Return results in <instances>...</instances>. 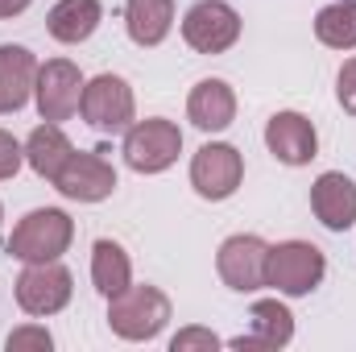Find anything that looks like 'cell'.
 Here are the masks:
<instances>
[{"label":"cell","instance_id":"d6986e66","mask_svg":"<svg viewBox=\"0 0 356 352\" xmlns=\"http://www.w3.org/2000/svg\"><path fill=\"white\" fill-rule=\"evenodd\" d=\"M175 25V0H129L124 29L137 46H162Z\"/></svg>","mask_w":356,"mask_h":352},{"label":"cell","instance_id":"30bf717a","mask_svg":"<svg viewBox=\"0 0 356 352\" xmlns=\"http://www.w3.org/2000/svg\"><path fill=\"white\" fill-rule=\"evenodd\" d=\"M266 257L269 245L253 232H241V237H228L216 253V269L224 278L228 290H241V294H253L266 286Z\"/></svg>","mask_w":356,"mask_h":352},{"label":"cell","instance_id":"9c48e42d","mask_svg":"<svg viewBox=\"0 0 356 352\" xmlns=\"http://www.w3.org/2000/svg\"><path fill=\"white\" fill-rule=\"evenodd\" d=\"M241 178H245V158H241V150H232V145H224V141H207V145L191 158V186H195L203 199H211V203L236 195Z\"/></svg>","mask_w":356,"mask_h":352},{"label":"cell","instance_id":"7a4b0ae2","mask_svg":"<svg viewBox=\"0 0 356 352\" xmlns=\"http://www.w3.org/2000/svg\"><path fill=\"white\" fill-rule=\"evenodd\" d=\"M170 323V298L158 290V286H124L120 294L108 298V328L120 336V340H154L162 336V328Z\"/></svg>","mask_w":356,"mask_h":352},{"label":"cell","instance_id":"7402d4cb","mask_svg":"<svg viewBox=\"0 0 356 352\" xmlns=\"http://www.w3.org/2000/svg\"><path fill=\"white\" fill-rule=\"evenodd\" d=\"M4 344H8V352H21V349H42V352H46L54 340H50V332H46V328H38V323H25V328H13Z\"/></svg>","mask_w":356,"mask_h":352},{"label":"cell","instance_id":"5b68a950","mask_svg":"<svg viewBox=\"0 0 356 352\" xmlns=\"http://www.w3.org/2000/svg\"><path fill=\"white\" fill-rule=\"evenodd\" d=\"M75 294V278L71 269L58 262H29L17 278V307L33 319L58 315Z\"/></svg>","mask_w":356,"mask_h":352},{"label":"cell","instance_id":"44dd1931","mask_svg":"<svg viewBox=\"0 0 356 352\" xmlns=\"http://www.w3.org/2000/svg\"><path fill=\"white\" fill-rule=\"evenodd\" d=\"M315 38L332 50H353L356 46V0H336L319 8L315 17Z\"/></svg>","mask_w":356,"mask_h":352},{"label":"cell","instance_id":"cb8c5ba5","mask_svg":"<svg viewBox=\"0 0 356 352\" xmlns=\"http://www.w3.org/2000/svg\"><path fill=\"white\" fill-rule=\"evenodd\" d=\"M21 162H25V145H17V137L0 129V182L17 175V170H21Z\"/></svg>","mask_w":356,"mask_h":352},{"label":"cell","instance_id":"e0dca14e","mask_svg":"<svg viewBox=\"0 0 356 352\" xmlns=\"http://www.w3.org/2000/svg\"><path fill=\"white\" fill-rule=\"evenodd\" d=\"M99 21H104V4H99V0H58V4L46 13V29H50V38L63 42V46L88 42L91 33L99 29Z\"/></svg>","mask_w":356,"mask_h":352},{"label":"cell","instance_id":"7c38bea8","mask_svg":"<svg viewBox=\"0 0 356 352\" xmlns=\"http://www.w3.org/2000/svg\"><path fill=\"white\" fill-rule=\"evenodd\" d=\"M266 145L282 166H307L319 150V133L302 112H273L266 125Z\"/></svg>","mask_w":356,"mask_h":352},{"label":"cell","instance_id":"603a6c76","mask_svg":"<svg viewBox=\"0 0 356 352\" xmlns=\"http://www.w3.org/2000/svg\"><path fill=\"white\" fill-rule=\"evenodd\" d=\"M186 349H220V336L207 332V328H182L175 340H170V352H186Z\"/></svg>","mask_w":356,"mask_h":352},{"label":"cell","instance_id":"6da1fadb","mask_svg":"<svg viewBox=\"0 0 356 352\" xmlns=\"http://www.w3.org/2000/svg\"><path fill=\"white\" fill-rule=\"evenodd\" d=\"M75 241V220L63 207H38L17 220L13 237L4 241V253L17 262H58Z\"/></svg>","mask_w":356,"mask_h":352},{"label":"cell","instance_id":"8992f818","mask_svg":"<svg viewBox=\"0 0 356 352\" xmlns=\"http://www.w3.org/2000/svg\"><path fill=\"white\" fill-rule=\"evenodd\" d=\"M79 112L95 133H124L137 116V99H133V88L120 79V75H95L91 83H83V95H79Z\"/></svg>","mask_w":356,"mask_h":352},{"label":"cell","instance_id":"ffe728a7","mask_svg":"<svg viewBox=\"0 0 356 352\" xmlns=\"http://www.w3.org/2000/svg\"><path fill=\"white\" fill-rule=\"evenodd\" d=\"M91 282H95V290H99L104 298L120 294V290L133 282V262H129V253H124L116 241H108V237L91 245Z\"/></svg>","mask_w":356,"mask_h":352},{"label":"cell","instance_id":"4316f807","mask_svg":"<svg viewBox=\"0 0 356 352\" xmlns=\"http://www.w3.org/2000/svg\"><path fill=\"white\" fill-rule=\"evenodd\" d=\"M0 220H4V207H0Z\"/></svg>","mask_w":356,"mask_h":352},{"label":"cell","instance_id":"d4e9b609","mask_svg":"<svg viewBox=\"0 0 356 352\" xmlns=\"http://www.w3.org/2000/svg\"><path fill=\"white\" fill-rule=\"evenodd\" d=\"M336 99H340V108L348 116H356V58H348L340 67V75H336Z\"/></svg>","mask_w":356,"mask_h":352},{"label":"cell","instance_id":"ac0fdd59","mask_svg":"<svg viewBox=\"0 0 356 352\" xmlns=\"http://www.w3.org/2000/svg\"><path fill=\"white\" fill-rule=\"evenodd\" d=\"M75 154V145H71V137L63 133V125H54V120H46V125H38L33 133H29V141H25V162H29V170L38 178H50L67 166V158Z\"/></svg>","mask_w":356,"mask_h":352},{"label":"cell","instance_id":"ba28073f","mask_svg":"<svg viewBox=\"0 0 356 352\" xmlns=\"http://www.w3.org/2000/svg\"><path fill=\"white\" fill-rule=\"evenodd\" d=\"M79 95H83V75L71 58H50L46 67H38V83H33V99L42 120H71L79 112Z\"/></svg>","mask_w":356,"mask_h":352},{"label":"cell","instance_id":"52a82bcc","mask_svg":"<svg viewBox=\"0 0 356 352\" xmlns=\"http://www.w3.org/2000/svg\"><path fill=\"white\" fill-rule=\"evenodd\" d=\"M182 38L195 54H224L241 38V13L224 0H199L182 17Z\"/></svg>","mask_w":356,"mask_h":352},{"label":"cell","instance_id":"484cf974","mask_svg":"<svg viewBox=\"0 0 356 352\" xmlns=\"http://www.w3.org/2000/svg\"><path fill=\"white\" fill-rule=\"evenodd\" d=\"M29 4H33V0H0V21H13V17H21Z\"/></svg>","mask_w":356,"mask_h":352},{"label":"cell","instance_id":"3957f363","mask_svg":"<svg viewBox=\"0 0 356 352\" xmlns=\"http://www.w3.org/2000/svg\"><path fill=\"white\" fill-rule=\"evenodd\" d=\"M327 273V257L319 245L311 241H282V245H269L266 257V286H273L277 294H290V298H302L311 294Z\"/></svg>","mask_w":356,"mask_h":352},{"label":"cell","instance_id":"9a60e30c","mask_svg":"<svg viewBox=\"0 0 356 352\" xmlns=\"http://www.w3.org/2000/svg\"><path fill=\"white\" fill-rule=\"evenodd\" d=\"M249 323H253V332L228 340L232 349H241V352L245 349H286V344L294 340V315H290V307L277 303V298H257V303L249 307Z\"/></svg>","mask_w":356,"mask_h":352},{"label":"cell","instance_id":"5bb4252c","mask_svg":"<svg viewBox=\"0 0 356 352\" xmlns=\"http://www.w3.org/2000/svg\"><path fill=\"white\" fill-rule=\"evenodd\" d=\"M186 116L203 133H224L236 120V91L224 79H199L186 95Z\"/></svg>","mask_w":356,"mask_h":352},{"label":"cell","instance_id":"8fae6325","mask_svg":"<svg viewBox=\"0 0 356 352\" xmlns=\"http://www.w3.org/2000/svg\"><path fill=\"white\" fill-rule=\"evenodd\" d=\"M54 191L75 199V203H99V199H108L116 191V170H112V162L99 150L95 154L75 150L67 158V166L54 175Z\"/></svg>","mask_w":356,"mask_h":352},{"label":"cell","instance_id":"2e32d148","mask_svg":"<svg viewBox=\"0 0 356 352\" xmlns=\"http://www.w3.org/2000/svg\"><path fill=\"white\" fill-rule=\"evenodd\" d=\"M38 83V58L25 46H0V112H21Z\"/></svg>","mask_w":356,"mask_h":352},{"label":"cell","instance_id":"4fadbf2b","mask_svg":"<svg viewBox=\"0 0 356 352\" xmlns=\"http://www.w3.org/2000/svg\"><path fill=\"white\" fill-rule=\"evenodd\" d=\"M311 211L323 228L348 232L356 224V182L340 170H323L311 182Z\"/></svg>","mask_w":356,"mask_h":352},{"label":"cell","instance_id":"277c9868","mask_svg":"<svg viewBox=\"0 0 356 352\" xmlns=\"http://www.w3.org/2000/svg\"><path fill=\"white\" fill-rule=\"evenodd\" d=\"M124 162L129 170L137 175H162L170 170L182 154V129L175 120H162V116H149V120H133L124 129Z\"/></svg>","mask_w":356,"mask_h":352}]
</instances>
